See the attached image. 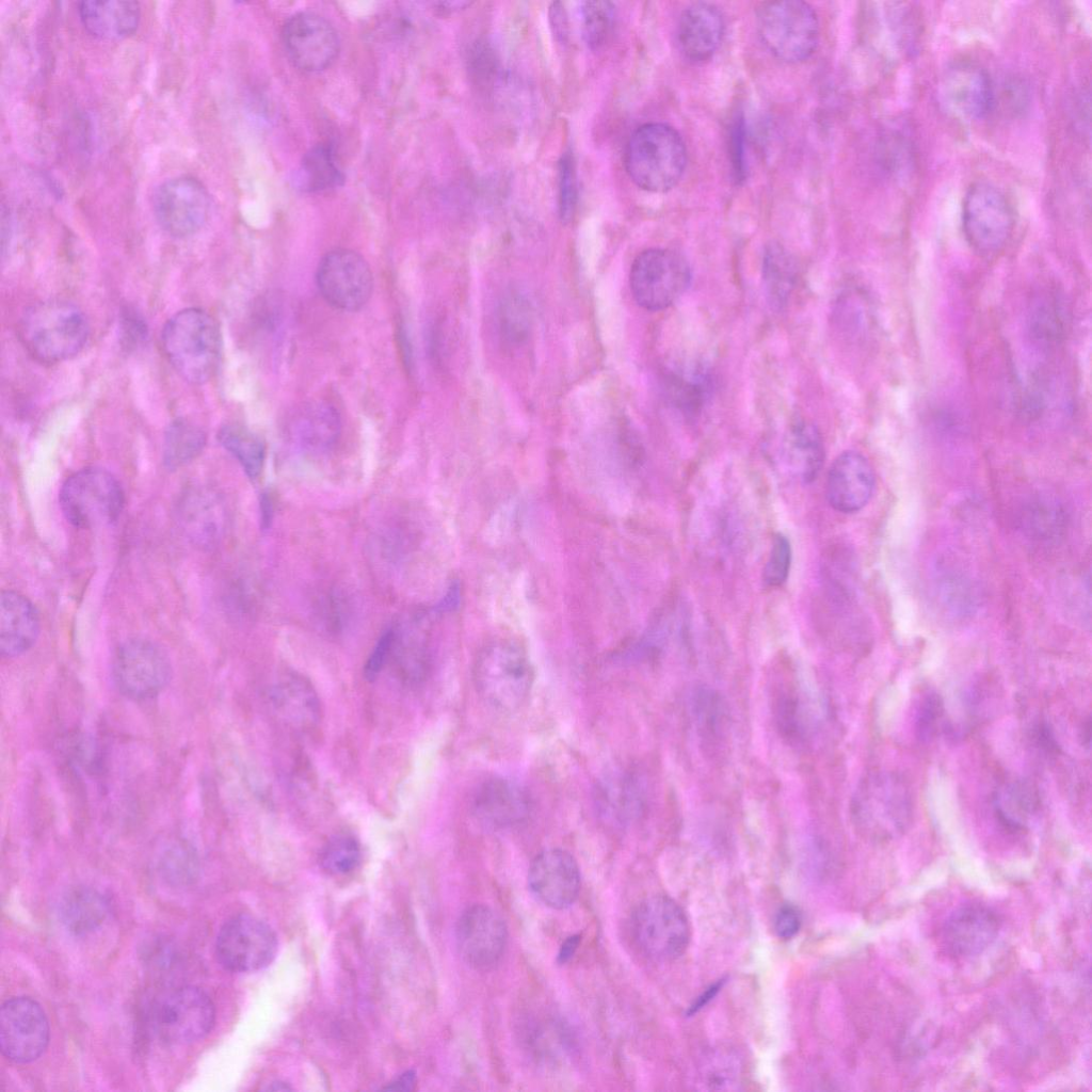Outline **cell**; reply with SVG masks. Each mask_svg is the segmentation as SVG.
<instances>
[{"label":"cell","instance_id":"13","mask_svg":"<svg viewBox=\"0 0 1092 1092\" xmlns=\"http://www.w3.org/2000/svg\"><path fill=\"white\" fill-rule=\"evenodd\" d=\"M278 948L274 930L251 915H237L220 929L215 941L219 963L234 973L262 969L274 960Z\"/></svg>","mask_w":1092,"mask_h":1092},{"label":"cell","instance_id":"14","mask_svg":"<svg viewBox=\"0 0 1092 1092\" xmlns=\"http://www.w3.org/2000/svg\"><path fill=\"white\" fill-rule=\"evenodd\" d=\"M317 286L332 307L356 311L367 304L373 289V276L367 261L356 252L336 248L320 260Z\"/></svg>","mask_w":1092,"mask_h":1092},{"label":"cell","instance_id":"37","mask_svg":"<svg viewBox=\"0 0 1092 1092\" xmlns=\"http://www.w3.org/2000/svg\"><path fill=\"white\" fill-rule=\"evenodd\" d=\"M695 1074L697 1083L704 1090H737L743 1078V1061L730 1047H714L698 1059Z\"/></svg>","mask_w":1092,"mask_h":1092},{"label":"cell","instance_id":"29","mask_svg":"<svg viewBox=\"0 0 1092 1092\" xmlns=\"http://www.w3.org/2000/svg\"><path fill=\"white\" fill-rule=\"evenodd\" d=\"M286 433L290 443L303 453L322 454L338 439L340 417L338 412L325 402H309L290 416Z\"/></svg>","mask_w":1092,"mask_h":1092},{"label":"cell","instance_id":"21","mask_svg":"<svg viewBox=\"0 0 1092 1092\" xmlns=\"http://www.w3.org/2000/svg\"><path fill=\"white\" fill-rule=\"evenodd\" d=\"M999 929V916L992 908L968 901L949 913L941 929V942L951 957L967 959L989 948Z\"/></svg>","mask_w":1092,"mask_h":1092},{"label":"cell","instance_id":"2","mask_svg":"<svg viewBox=\"0 0 1092 1092\" xmlns=\"http://www.w3.org/2000/svg\"><path fill=\"white\" fill-rule=\"evenodd\" d=\"M914 813L909 783L896 772L877 771L865 775L851 799L854 828L880 840L893 839L911 825Z\"/></svg>","mask_w":1092,"mask_h":1092},{"label":"cell","instance_id":"17","mask_svg":"<svg viewBox=\"0 0 1092 1092\" xmlns=\"http://www.w3.org/2000/svg\"><path fill=\"white\" fill-rule=\"evenodd\" d=\"M49 1023L41 1005L31 997L7 999L0 1011L2 1054L18 1063L39 1058L49 1043Z\"/></svg>","mask_w":1092,"mask_h":1092},{"label":"cell","instance_id":"1","mask_svg":"<svg viewBox=\"0 0 1092 1092\" xmlns=\"http://www.w3.org/2000/svg\"><path fill=\"white\" fill-rule=\"evenodd\" d=\"M18 335L35 359L54 364L74 357L83 349L90 325L75 304L47 300L26 309L18 323Z\"/></svg>","mask_w":1092,"mask_h":1092},{"label":"cell","instance_id":"45","mask_svg":"<svg viewBox=\"0 0 1092 1092\" xmlns=\"http://www.w3.org/2000/svg\"><path fill=\"white\" fill-rule=\"evenodd\" d=\"M609 1H585L581 3L582 36L592 50H598L609 41L615 20V10Z\"/></svg>","mask_w":1092,"mask_h":1092},{"label":"cell","instance_id":"3","mask_svg":"<svg viewBox=\"0 0 1092 1092\" xmlns=\"http://www.w3.org/2000/svg\"><path fill=\"white\" fill-rule=\"evenodd\" d=\"M161 342L176 372L187 382L203 384L218 370L222 339L214 318L200 308L178 311L165 323Z\"/></svg>","mask_w":1092,"mask_h":1092},{"label":"cell","instance_id":"49","mask_svg":"<svg viewBox=\"0 0 1092 1092\" xmlns=\"http://www.w3.org/2000/svg\"><path fill=\"white\" fill-rule=\"evenodd\" d=\"M944 702L935 692H928L920 700L916 709L915 730L921 741L932 739L944 716Z\"/></svg>","mask_w":1092,"mask_h":1092},{"label":"cell","instance_id":"7","mask_svg":"<svg viewBox=\"0 0 1092 1092\" xmlns=\"http://www.w3.org/2000/svg\"><path fill=\"white\" fill-rule=\"evenodd\" d=\"M756 22L762 44L782 61H805L817 48L819 21L807 2L784 0L761 3Z\"/></svg>","mask_w":1092,"mask_h":1092},{"label":"cell","instance_id":"28","mask_svg":"<svg viewBox=\"0 0 1092 1092\" xmlns=\"http://www.w3.org/2000/svg\"><path fill=\"white\" fill-rule=\"evenodd\" d=\"M724 34V20L719 9L707 2L687 6L677 23V43L682 55L691 62L709 60L718 50Z\"/></svg>","mask_w":1092,"mask_h":1092},{"label":"cell","instance_id":"56","mask_svg":"<svg viewBox=\"0 0 1092 1092\" xmlns=\"http://www.w3.org/2000/svg\"><path fill=\"white\" fill-rule=\"evenodd\" d=\"M416 1083V1074L414 1071H407L399 1076L395 1081L389 1083L385 1089L387 1090H400L410 1091Z\"/></svg>","mask_w":1092,"mask_h":1092},{"label":"cell","instance_id":"27","mask_svg":"<svg viewBox=\"0 0 1092 1092\" xmlns=\"http://www.w3.org/2000/svg\"><path fill=\"white\" fill-rule=\"evenodd\" d=\"M693 727L704 753L721 755L730 736L732 719L725 697L707 685L695 686L689 697Z\"/></svg>","mask_w":1092,"mask_h":1092},{"label":"cell","instance_id":"34","mask_svg":"<svg viewBox=\"0 0 1092 1092\" xmlns=\"http://www.w3.org/2000/svg\"><path fill=\"white\" fill-rule=\"evenodd\" d=\"M884 52L895 63L915 49L920 33L917 10L909 2H884L879 10Z\"/></svg>","mask_w":1092,"mask_h":1092},{"label":"cell","instance_id":"4","mask_svg":"<svg viewBox=\"0 0 1092 1092\" xmlns=\"http://www.w3.org/2000/svg\"><path fill=\"white\" fill-rule=\"evenodd\" d=\"M686 162L687 150L680 134L663 123L640 126L626 144V172L645 191L671 190L681 178Z\"/></svg>","mask_w":1092,"mask_h":1092},{"label":"cell","instance_id":"36","mask_svg":"<svg viewBox=\"0 0 1092 1092\" xmlns=\"http://www.w3.org/2000/svg\"><path fill=\"white\" fill-rule=\"evenodd\" d=\"M272 700L276 709L294 726H312L319 719L318 697L304 678L286 675L273 687Z\"/></svg>","mask_w":1092,"mask_h":1092},{"label":"cell","instance_id":"50","mask_svg":"<svg viewBox=\"0 0 1092 1092\" xmlns=\"http://www.w3.org/2000/svg\"><path fill=\"white\" fill-rule=\"evenodd\" d=\"M395 628H388L386 631L382 633L366 661L364 668V675L366 679L371 681L380 674L390 653L395 647Z\"/></svg>","mask_w":1092,"mask_h":1092},{"label":"cell","instance_id":"57","mask_svg":"<svg viewBox=\"0 0 1092 1092\" xmlns=\"http://www.w3.org/2000/svg\"><path fill=\"white\" fill-rule=\"evenodd\" d=\"M272 516H273L272 499H271V497L269 496L268 493H263L261 495V499H260V523H261V528L263 530H267L270 527L271 521H272Z\"/></svg>","mask_w":1092,"mask_h":1092},{"label":"cell","instance_id":"11","mask_svg":"<svg viewBox=\"0 0 1092 1092\" xmlns=\"http://www.w3.org/2000/svg\"><path fill=\"white\" fill-rule=\"evenodd\" d=\"M962 227L969 245L983 256L996 255L1012 236L1013 208L995 184L976 181L962 205Z\"/></svg>","mask_w":1092,"mask_h":1092},{"label":"cell","instance_id":"24","mask_svg":"<svg viewBox=\"0 0 1092 1092\" xmlns=\"http://www.w3.org/2000/svg\"><path fill=\"white\" fill-rule=\"evenodd\" d=\"M532 810L528 790L516 781L493 777L482 783L471 800L475 819L485 828L502 830L524 823Z\"/></svg>","mask_w":1092,"mask_h":1092},{"label":"cell","instance_id":"33","mask_svg":"<svg viewBox=\"0 0 1092 1092\" xmlns=\"http://www.w3.org/2000/svg\"><path fill=\"white\" fill-rule=\"evenodd\" d=\"M79 19L91 35L105 41H118L132 35L141 19L135 1H81Z\"/></svg>","mask_w":1092,"mask_h":1092},{"label":"cell","instance_id":"54","mask_svg":"<svg viewBox=\"0 0 1092 1092\" xmlns=\"http://www.w3.org/2000/svg\"><path fill=\"white\" fill-rule=\"evenodd\" d=\"M722 984H723V980H720V981L711 984L708 989H706L705 992H703L696 998V1000L690 1006L688 1014H694L698 1010L704 1008L717 995L719 990L722 987Z\"/></svg>","mask_w":1092,"mask_h":1092},{"label":"cell","instance_id":"30","mask_svg":"<svg viewBox=\"0 0 1092 1092\" xmlns=\"http://www.w3.org/2000/svg\"><path fill=\"white\" fill-rule=\"evenodd\" d=\"M41 630L34 605L22 594L2 591L0 596V651L6 658L20 656L36 642Z\"/></svg>","mask_w":1092,"mask_h":1092},{"label":"cell","instance_id":"19","mask_svg":"<svg viewBox=\"0 0 1092 1092\" xmlns=\"http://www.w3.org/2000/svg\"><path fill=\"white\" fill-rule=\"evenodd\" d=\"M810 692L793 675L781 674L769 682V707L778 736L790 746H805L817 727Z\"/></svg>","mask_w":1092,"mask_h":1092},{"label":"cell","instance_id":"38","mask_svg":"<svg viewBox=\"0 0 1092 1092\" xmlns=\"http://www.w3.org/2000/svg\"><path fill=\"white\" fill-rule=\"evenodd\" d=\"M993 804L1000 824L1010 832H1021L1035 815L1040 800L1031 784L1016 781L997 790Z\"/></svg>","mask_w":1092,"mask_h":1092},{"label":"cell","instance_id":"8","mask_svg":"<svg viewBox=\"0 0 1092 1092\" xmlns=\"http://www.w3.org/2000/svg\"><path fill=\"white\" fill-rule=\"evenodd\" d=\"M149 1019L160 1041L173 1045L189 1044L210 1032L215 1009L210 996L200 987L182 985L155 1000Z\"/></svg>","mask_w":1092,"mask_h":1092},{"label":"cell","instance_id":"40","mask_svg":"<svg viewBox=\"0 0 1092 1092\" xmlns=\"http://www.w3.org/2000/svg\"><path fill=\"white\" fill-rule=\"evenodd\" d=\"M299 178L303 189L309 192H322L341 186L344 176L333 146L328 143L312 146L303 157Z\"/></svg>","mask_w":1092,"mask_h":1092},{"label":"cell","instance_id":"44","mask_svg":"<svg viewBox=\"0 0 1092 1092\" xmlns=\"http://www.w3.org/2000/svg\"><path fill=\"white\" fill-rule=\"evenodd\" d=\"M1022 519L1028 533L1039 539L1056 537L1065 524L1061 504L1047 496L1032 498L1026 504Z\"/></svg>","mask_w":1092,"mask_h":1092},{"label":"cell","instance_id":"32","mask_svg":"<svg viewBox=\"0 0 1092 1092\" xmlns=\"http://www.w3.org/2000/svg\"><path fill=\"white\" fill-rule=\"evenodd\" d=\"M781 456L786 466L804 483L813 482L824 461V447L817 427L805 419H796L781 437Z\"/></svg>","mask_w":1092,"mask_h":1092},{"label":"cell","instance_id":"15","mask_svg":"<svg viewBox=\"0 0 1092 1092\" xmlns=\"http://www.w3.org/2000/svg\"><path fill=\"white\" fill-rule=\"evenodd\" d=\"M937 97L947 114L963 122L985 117L996 105L991 76L980 65L968 61L952 63L944 70Z\"/></svg>","mask_w":1092,"mask_h":1092},{"label":"cell","instance_id":"18","mask_svg":"<svg viewBox=\"0 0 1092 1092\" xmlns=\"http://www.w3.org/2000/svg\"><path fill=\"white\" fill-rule=\"evenodd\" d=\"M282 36L290 61L307 73L328 68L340 50V41L334 26L312 12H300L289 17L283 27Z\"/></svg>","mask_w":1092,"mask_h":1092},{"label":"cell","instance_id":"48","mask_svg":"<svg viewBox=\"0 0 1092 1092\" xmlns=\"http://www.w3.org/2000/svg\"><path fill=\"white\" fill-rule=\"evenodd\" d=\"M790 542L783 533H776L768 560L764 568V581L769 587H780L786 582L791 564Z\"/></svg>","mask_w":1092,"mask_h":1092},{"label":"cell","instance_id":"23","mask_svg":"<svg viewBox=\"0 0 1092 1092\" xmlns=\"http://www.w3.org/2000/svg\"><path fill=\"white\" fill-rule=\"evenodd\" d=\"M597 814L608 824L624 828L637 821L646 807L647 783L638 771L612 769L594 788Z\"/></svg>","mask_w":1092,"mask_h":1092},{"label":"cell","instance_id":"59","mask_svg":"<svg viewBox=\"0 0 1092 1092\" xmlns=\"http://www.w3.org/2000/svg\"><path fill=\"white\" fill-rule=\"evenodd\" d=\"M469 4H470V2H468V1H449V2H437L436 6H437V10L443 12V13H452V12L459 11L460 9H464V7H466Z\"/></svg>","mask_w":1092,"mask_h":1092},{"label":"cell","instance_id":"5","mask_svg":"<svg viewBox=\"0 0 1092 1092\" xmlns=\"http://www.w3.org/2000/svg\"><path fill=\"white\" fill-rule=\"evenodd\" d=\"M472 675L480 697L505 712L526 702L533 684V668L526 651L504 639L494 640L479 652Z\"/></svg>","mask_w":1092,"mask_h":1092},{"label":"cell","instance_id":"25","mask_svg":"<svg viewBox=\"0 0 1092 1092\" xmlns=\"http://www.w3.org/2000/svg\"><path fill=\"white\" fill-rule=\"evenodd\" d=\"M177 521L191 543L203 549H212L224 537L228 525V511L222 496L209 487H192L179 499Z\"/></svg>","mask_w":1092,"mask_h":1092},{"label":"cell","instance_id":"22","mask_svg":"<svg viewBox=\"0 0 1092 1092\" xmlns=\"http://www.w3.org/2000/svg\"><path fill=\"white\" fill-rule=\"evenodd\" d=\"M528 885L543 904L556 910L565 909L574 903L579 894L578 864L563 849L544 850L530 864Z\"/></svg>","mask_w":1092,"mask_h":1092},{"label":"cell","instance_id":"35","mask_svg":"<svg viewBox=\"0 0 1092 1092\" xmlns=\"http://www.w3.org/2000/svg\"><path fill=\"white\" fill-rule=\"evenodd\" d=\"M110 913L108 899L97 889L78 886L68 890L60 904V917L74 935H87L102 926Z\"/></svg>","mask_w":1092,"mask_h":1092},{"label":"cell","instance_id":"9","mask_svg":"<svg viewBox=\"0 0 1092 1092\" xmlns=\"http://www.w3.org/2000/svg\"><path fill=\"white\" fill-rule=\"evenodd\" d=\"M691 268L684 256L654 247L641 252L629 272V286L633 300L646 310H662L688 289Z\"/></svg>","mask_w":1092,"mask_h":1092},{"label":"cell","instance_id":"12","mask_svg":"<svg viewBox=\"0 0 1092 1092\" xmlns=\"http://www.w3.org/2000/svg\"><path fill=\"white\" fill-rule=\"evenodd\" d=\"M167 653L145 638L124 641L114 652L111 674L117 690L133 701H146L160 694L172 679Z\"/></svg>","mask_w":1092,"mask_h":1092},{"label":"cell","instance_id":"51","mask_svg":"<svg viewBox=\"0 0 1092 1092\" xmlns=\"http://www.w3.org/2000/svg\"><path fill=\"white\" fill-rule=\"evenodd\" d=\"M801 924L799 910L791 904H784L777 910L773 926L780 938L790 940L799 932Z\"/></svg>","mask_w":1092,"mask_h":1092},{"label":"cell","instance_id":"26","mask_svg":"<svg viewBox=\"0 0 1092 1092\" xmlns=\"http://www.w3.org/2000/svg\"><path fill=\"white\" fill-rule=\"evenodd\" d=\"M874 473L868 460L857 451L839 454L831 465L825 485L830 505L841 513H854L869 501Z\"/></svg>","mask_w":1092,"mask_h":1092},{"label":"cell","instance_id":"47","mask_svg":"<svg viewBox=\"0 0 1092 1092\" xmlns=\"http://www.w3.org/2000/svg\"><path fill=\"white\" fill-rule=\"evenodd\" d=\"M559 215L563 223L573 220L577 207V177L573 156L565 152L558 165Z\"/></svg>","mask_w":1092,"mask_h":1092},{"label":"cell","instance_id":"16","mask_svg":"<svg viewBox=\"0 0 1092 1092\" xmlns=\"http://www.w3.org/2000/svg\"><path fill=\"white\" fill-rule=\"evenodd\" d=\"M211 208L206 187L191 176H178L155 191L152 209L159 225L171 236L187 237L206 223Z\"/></svg>","mask_w":1092,"mask_h":1092},{"label":"cell","instance_id":"43","mask_svg":"<svg viewBox=\"0 0 1092 1092\" xmlns=\"http://www.w3.org/2000/svg\"><path fill=\"white\" fill-rule=\"evenodd\" d=\"M218 440L241 464L248 478L259 476L266 452L257 435L240 424L229 423L219 430Z\"/></svg>","mask_w":1092,"mask_h":1092},{"label":"cell","instance_id":"39","mask_svg":"<svg viewBox=\"0 0 1092 1092\" xmlns=\"http://www.w3.org/2000/svg\"><path fill=\"white\" fill-rule=\"evenodd\" d=\"M797 264L793 257L780 244H769L762 258V280L770 305L784 307L797 283Z\"/></svg>","mask_w":1092,"mask_h":1092},{"label":"cell","instance_id":"42","mask_svg":"<svg viewBox=\"0 0 1092 1092\" xmlns=\"http://www.w3.org/2000/svg\"><path fill=\"white\" fill-rule=\"evenodd\" d=\"M205 444L206 435L199 427L184 419L172 421L164 435V465L170 469L186 465L202 452Z\"/></svg>","mask_w":1092,"mask_h":1092},{"label":"cell","instance_id":"53","mask_svg":"<svg viewBox=\"0 0 1092 1092\" xmlns=\"http://www.w3.org/2000/svg\"><path fill=\"white\" fill-rule=\"evenodd\" d=\"M549 19L553 33L561 42H565L568 35L567 15L561 2H553L549 7Z\"/></svg>","mask_w":1092,"mask_h":1092},{"label":"cell","instance_id":"52","mask_svg":"<svg viewBox=\"0 0 1092 1092\" xmlns=\"http://www.w3.org/2000/svg\"><path fill=\"white\" fill-rule=\"evenodd\" d=\"M732 163L737 181H741L745 177V162H744V125L743 119L738 118L732 128Z\"/></svg>","mask_w":1092,"mask_h":1092},{"label":"cell","instance_id":"58","mask_svg":"<svg viewBox=\"0 0 1092 1092\" xmlns=\"http://www.w3.org/2000/svg\"><path fill=\"white\" fill-rule=\"evenodd\" d=\"M578 944H579V936L578 935H574V936L568 937L565 941V943L562 945V947H561V950H560L559 956H558V960L561 963L566 962L574 954Z\"/></svg>","mask_w":1092,"mask_h":1092},{"label":"cell","instance_id":"41","mask_svg":"<svg viewBox=\"0 0 1092 1092\" xmlns=\"http://www.w3.org/2000/svg\"><path fill=\"white\" fill-rule=\"evenodd\" d=\"M532 309L525 295L517 291L505 293L497 308L499 337L510 349L521 347L532 331Z\"/></svg>","mask_w":1092,"mask_h":1092},{"label":"cell","instance_id":"31","mask_svg":"<svg viewBox=\"0 0 1092 1092\" xmlns=\"http://www.w3.org/2000/svg\"><path fill=\"white\" fill-rule=\"evenodd\" d=\"M662 387L670 404L687 418L698 416L714 390L710 370L697 363H682L668 368Z\"/></svg>","mask_w":1092,"mask_h":1092},{"label":"cell","instance_id":"20","mask_svg":"<svg viewBox=\"0 0 1092 1092\" xmlns=\"http://www.w3.org/2000/svg\"><path fill=\"white\" fill-rule=\"evenodd\" d=\"M507 937L502 918L484 904L468 906L456 921L459 953L475 969L485 970L495 966L503 954Z\"/></svg>","mask_w":1092,"mask_h":1092},{"label":"cell","instance_id":"10","mask_svg":"<svg viewBox=\"0 0 1092 1092\" xmlns=\"http://www.w3.org/2000/svg\"><path fill=\"white\" fill-rule=\"evenodd\" d=\"M630 929L638 948L656 961L681 956L690 940V927L684 910L667 896H652L635 909Z\"/></svg>","mask_w":1092,"mask_h":1092},{"label":"cell","instance_id":"55","mask_svg":"<svg viewBox=\"0 0 1092 1092\" xmlns=\"http://www.w3.org/2000/svg\"><path fill=\"white\" fill-rule=\"evenodd\" d=\"M1034 736H1035L1038 744L1040 746H1042V749H1044L1045 751L1054 752V751L1057 750V743L1055 741L1054 735L1049 730L1047 725H1045V724L1038 725L1037 728H1035Z\"/></svg>","mask_w":1092,"mask_h":1092},{"label":"cell","instance_id":"6","mask_svg":"<svg viewBox=\"0 0 1092 1092\" xmlns=\"http://www.w3.org/2000/svg\"><path fill=\"white\" fill-rule=\"evenodd\" d=\"M59 503L73 526L93 529L117 520L125 504V494L113 473L92 466L74 472L64 481Z\"/></svg>","mask_w":1092,"mask_h":1092},{"label":"cell","instance_id":"46","mask_svg":"<svg viewBox=\"0 0 1092 1092\" xmlns=\"http://www.w3.org/2000/svg\"><path fill=\"white\" fill-rule=\"evenodd\" d=\"M360 861V848L350 835L331 838L320 853L322 868L331 874H346L356 868Z\"/></svg>","mask_w":1092,"mask_h":1092}]
</instances>
